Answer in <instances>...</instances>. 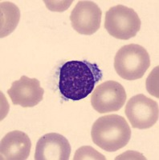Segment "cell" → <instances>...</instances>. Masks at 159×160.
Masks as SVG:
<instances>
[{
	"label": "cell",
	"instance_id": "11",
	"mask_svg": "<svg viewBox=\"0 0 159 160\" xmlns=\"http://www.w3.org/2000/svg\"><path fill=\"white\" fill-rule=\"evenodd\" d=\"M20 11L18 7L11 2H1V33L4 38L15 31L19 22Z\"/></svg>",
	"mask_w": 159,
	"mask_h": 160
},
{
	"label": "cell",
	"instance_id": "9",
	"mask_svg": "<svg viewBox=\"0 0 159 160\" xmlns=\"http://www.w3.org/2000/svg\"><path fill=\"white\" fill-rule=\"evenodd\" d=\"M68 140L61 134H46L38 140L35 147V160H68L71 154Z\"/></svg>",
	"mask_w": 159,
	"mask_h": 160
},
{
	"label": "cell",
	"instance_id": "6",
	"mask_svg": "<svg viewBox=\"0 0 159 160\" xmlns=\"http://www.w3.org/2000/svg\"><path fill=\"white\" fill-rule=\"evenodd\" d=\"M126 92L124 87L116 81H106L97 86L93 92L91 104L97 112L104 113L117 111L125 105Z\"/></svg>",
	"mask_w": 159,
	"mask_h": 160
},
{
	"label": "cell",
	"instance_id": "7",
	"mask_svg": "<svg viewBox=\"0 0 159 160\" xmlns=\"http://www.w3.org/2000/svg\"><path fill=\"white\" fill-rule=\"evenodd\" d=\"M102 11L92 1H79L70 15L72 27L81 35H91L101 27Z\"/></svg>",
	"mask_w": 159,
	"mask_h": 160
},
{
	"label": "cell",
	"instance_id": "12",
	"mask_svg": "<svg viewBox=\"0 0 159 160\" xmlns=\"http://www.w3.org/2000/svg\"><path fill=\"white\" fill-rule=\"evenodd\" d=\"M74 160L81 159H106L105 157L101 153L97 152L94 148L86 146L79 148L74 156Z\"/></svg>",
	"mask_w": 159,
	"mask_h": 160
},
{
	"label": "cell",
	"instance_id": "2",
	"mask_svg": "<svg viewBox=\"0 0 159 160\" xmlns=\"http://www.w3.org/2000/svg\"><path fill=\"white\" fill-rule=\"evenodd\" d=\"M91 136L99 148L108 152H114L129 143L131 129L124 117L108 115L99 118L94 122Z\"/></svg>",
	"mask_w": 159,
	"mask_h": 160
},
{
	"label": "cell",
	"instance_id": "4",
	"mask_svg": "<svg viewBox=\"0 0 159 160\" xmlns=\"http://www.w3.org/2000/svg\"><path fill=\"white\" fill-rule=\"evenodd\" d=\"M104 28L114 38L128 40L140 31L141 20L134 9L117 5L106 12Z\"/></svg>",
	"mask_w": 159,
	"mask_h": 160
},
{
	"label": "cell",
	"instance_id": "10",
	"mask_svg": "<svg viewBox=\"0 0 159 160\" xmlns=\"http://www.w3.org/2000/svg\"><path fill=\"white\" fill-rule=\"evenodd\" d=\"M31 142L26 133L14 131L1 140L0 157L2 160H25L30 155Z\"/></svg>",
	"mask_w": 159,
	"mask_h": 160
},
{
	"label": "cell",
	"instance_id": "8",
	"mask_svg": "<svg viewBox=\"0 0 159 160\" xmlns=\"http://www.w3.org/2000/svg\"><path fill=\"white\" fill-rule=\"evenodd\" d=\"M14 105L23 108H33L43 100L44 90L37 78L21 77L19 80L13 82L8 91Z\"/></svg>",
	"mask_w": 159,
	"mask_h": 160
},
{
	"label": "cell",
	"instance_id": "5",
	"mask_svg": "<svg viewBox=\"0 0 159 160\" xmlns=\"http://www.w3.org/2000/svg\"><path fill=\"white\" fill-rule=\"evenodd\" d=\"M125 112L133 128L148 129L158 120V103L143 94H139L129 100Z\"/></svg>",
	"mask_w": 159,
	"mask_h": 160
},
{
	"label": "cell",
	"instance_id": "1",
	"mask_svg": "<svg viewBox=\"0 0 159 160\" xmlns=\"http://www.w3.org/2000/svg\"><path fill=\"white\" fill-rule=\"evenodd\" d=\"M102 71L97 63L83 60L64 62L60 69L58 88L67 99L79 101L91 94L102 79Z\"/></svg>",
	"mask_w": 159,
	"mask_h": 160
},
{
	"label": "cell",
	"instance_id": "3",
	"mask_svg": "<svg viewBox=\"0 0 159 160\" xmlns=\"http://www.w3.org/2000/svg\"><path fill=\"white\" fill-rule=\"evenodd\" d=\"M150 66L148 52L138 44L123 46L114 58V68L120 77L126 80L142 78Z\"/></svg>",
	"mask_w": 159,
	"mask_h": 160
}]
</instances>
